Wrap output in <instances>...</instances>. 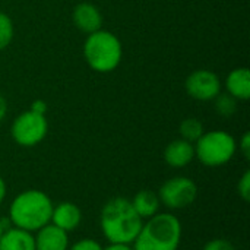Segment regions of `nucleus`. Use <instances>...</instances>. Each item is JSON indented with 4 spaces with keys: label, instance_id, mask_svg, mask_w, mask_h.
<instances>
[{
    "label": "nucleus",
    "instance_id": "nucleus-26",
    "mask_svg": "<svg viewBox=\"0 0 250 250\" xmlns=\"http://www.w3.org/2000/svg\"><path fill=\"white\" fill-rule=\"evenodd\" d=\"M6 113H7V101H6L4 97L0 94V122L4 119Z\"/></svg>",
    "mask_w": 250,
    "mask_h": 250
},
{
    "label": "nucleus",
    "instance_id": "nucleus-18",
    "mask_svg": "<svg viewBox=\"0 0 250 250\" xmlns=\"http://www.w3.org/2000/svg\"><path fill=\"white\" fill-rule=\"evenodd\" d=\"M15 35V26L12 19L4 13L0 12V50H4L9 47Z\"/></svg>",
    "mask_w": 250,
    "mask_h": 250
},
{
    "label": "nucleus",
    "instance_id": "nucleus-11",
    "mask_svg": "<svg viewBox=\"0 0 250 250\" xmlns=\"http://www.w3.org/2000/svg\"><path fill=\"white\" fill-rule=\"evenodd\" d=\"M81 220H82V212L78 205H75L73 202H60L53 207L50 223L64 230L66 233H70L79 227Z\"/></svg>",
    "mask_w": 250,
    "mask_h": 250
},
{
    "label": "nucleus",
    "instance_id": "nucleus-12",
    "mask_svg": "<svg viewBox=\"0 0 250 250\" xmlns=\"http://www.w3.org/2000/svg\"><path fill=\"white\" fill-rule=\"evenodd\" d=\"M195 158V145L185 139L170 142L164 149V161L173 168H183Z\"/></svg>",
    "mask_w": 250,
    "mask_h": 250
},
{
    "label": "nucleus",
    "instance_id": "nucleus-19",
    "mask_svg": "<svg viewBox=\"0 0 250 250\" xmlns=\"http://www.w3.org/2000/svg\"><path fill=\"white\" fill-rule=\"evenodd\" d=\"M237 192L245 202H250V170H246L240 177L237 185Z\"/></svg>",
    "mask_w": 250,
    "mask_h": 250
},
{
    "label": "nucleus",
    "instance_id": "nucleus-5",
    "mask_svg": "<svg viewBox=\"0 0 250 250\" xmlns=\"http://www.w3.org/2000/svg\"><path fill=\"white\" fill-rule=\"evenodd\" d=\"M195 158L207 167H221L230 163L237 151V142L229 132H205L195 144Z\"/></svg>",
    "mask_w": 250,
    "mask_h": 250
},
{
    "label": "nucleus",
    "instance_id": "nucleus-23",
    "mask_svg": "<svg viewBox=\"0 0 250 250\" xmlns=\"http://www.w3.org/2000/svg\"><path fill=\"white\" fill-rule=\"evenodd\" d=\"M29 110L34 111V113H38V114H44L45 116V113H47V104L42 100H35L31 104V108Z\"/></svg>",
    "mask_w": 250,
    "mask_h": 250
},
{
    "label": "nucleus",
    "instance_id": "nucleus-27",
    "mask_svg": "<svg viewBox=\"0 0 250 250\" xmlns=\"http://www.w3.org/2000/svg\"><path fill=\"white\" fill-rule=\"evenodd\" d=\"M6 190H7L6 182H4L3 177L0 176V205L3 204V201H4V198H6Z\"/></svg>",
    "mask_w": 250,
    "mask_h": 250
},
{
    "label": "nucleus",
    "instance_id": "nucleus-16",
    "mask_svg": "<svg viewBox=\"0 0 250 250\" xmlns=\"http://www.w3.org/2000/svg\"><path fill=\"white\" fill-rule=\"evenodd\" d=\"M179 132H180L182 139L195 144L205 133V127H204V123L199 119H196V117H188V119H185L180 123Z\"/></svg>",
    "mask_w": 250,
    "mask_h": 250
},
{
    "label": "nucleus",
    "instance_id": "nucleus-1",
    "mask_svg": "<svg viewBox=\"0 0 250 250\" xmlns=\"http://www.w3.org/2000/svg\"><path fill=\"white\" fill-rule=\"evenodd\" d=\"M100 226L108 243L132 245L139 234L144 220L126 198H113L101 209Z\"/></svg>",
    "mask_w": 250,
    "mask_h": 250
},
{
    "label": "nucleus",
    "instance_id": "nucleus-21",
    "mask_svg": "<svg viewBox=\"0 0 250 250\" xmlns=\"http://www.w3.org/2000/svg\"><path fill=\"white\" fill-rule=\"evenodd\" d=\"M202 250H236V248L230 240L214 239V240H209Z\"/></svg>",
    "mask_w": 250,
    "mask_h": 250
},
{
    "label": "nucleus",
    "instance_id": "nucleus-14",
    "mask_svg": "<svg viewBox=\"0 0 250 250\" xmlns=\"http://www.w3.org/2000/svg\"><path fill=\"white\" fill-rule=\"evenodd\" d=\"M0 250H35L32 233L10 227L0 237Z\"/></svg>",
    "mask_w": 250,
    "mask_h": 250
},
{
    "label": "nucleus",
    "instance_id": "nucleus-3",
    "mask_svg": "<svg viewBox=\"0 0 250 250\" xmlns=\"http://www.w3.org/2000/svg\"><path fill=\"white\" fill-rule=\"evenodd\" d=\"M180 242V220L170 212H158L144 221L132 248L133 250H179Z\"/></svg>",
    "mask_w": 250,
    "mask_h": 250
},
{
    "label": "nucleus",
    "instance_id": "nucleus-17",
    "mask_svg": "<svg viewBox=\"0 0 250 250\" xmlns=\"http://www.w3.org/2000/svg\"><path fill=\"white\" fill-rule=\"evenodd\" d=\"M212 101H214L215 111L224 119L231 117L237 111V100L229 92H220Z\"/></svg>",
    "mask_w": 250,
    "mask_h": 250
},
{
    "label": "nucleus",
    "instance_id": "nucleus-25",
    "mask_svg": "<svg viewBox=\"0 0 250 250\" xmlns=\"http://www.w3.org/2000/svg\"><path fill=\"white\" fill-rule=\"evenodd\" d=\"M10 227H13V226H12V223H10L9 218H6V220H4V218H0V237L4 234L6 230H9Z\"/></svg>",
    "mask_w": 250,
    "mask_h": 250
},
{
    "label": "nucleus",
    "instance_id": "nucleus-2",
    "mask_svg": "<svg viewBox=\"0 0 250 250\" xmlns=\"http://www.w3.org/2000/svg\"><path fill=\"white\" fill-rule=\"evenodd\" d=\"M53 202L41 190L29 189L21 192L9 207V220L13 227L35 233L51 221Z\"/></svg>",
    "mask_w": 250,
    "mask_h": 250
},
{
    "label": "nucleus",
    "instance_id": "nucleus-6",
    "mask_svg": "<svg viewBox=\"0 0 250 250\" xmlns=\"http://www.w3.org/2000/svg\"><path fill=\"white\" fill-rule=\"evenodd\" d=\"M48 132V122L44 114L34 113L31 110L21 113L12 123V139L25 148H31L44 141Z\"/></svg>",
    "mask_w": 250,
    "mask_h": 250
},
{
    "label": "nucleus",
    "instance_id": "nucleus-4",
    "mask_svg": "<svg viewBox=\"0 0 250 250\" xmlns=\"http://www.w3.org/2000/svg\"><path fill=\"white\" fill-rule=\"evenodd\" d=\"M83 57L92 70L98 73H108L117 69L122 63L123 47L113 32L98 29L86 37L83 44Z\"/></svg>",
    "mask_w": 250,
    "mask_h": 250
},
{
    "label": "nucleus",
    "instance_id": "nucleus-7",
    "mask_svg": "<svg viewBox=\"0 0 250 250\" xmlns=\"http://www.w3.org/2000/svg\"><path fill=\"white\" fill-rule=\"evenodd\" d=\"M161 205L168 209H183L192 205L198 196L196 183L185 176L171 177L164 182L158 190Z\"/></svg>",
    "mask_w": 250,
    "mask_h": 250
},
{
    "label": "nucleus",
    "instance_id": "nucleus-13",
    "mask_svg": "<svg viewBox=\"0 0 250 250\" xmlns=\"http://www.w3.org/2000/svg\"><path fill=\"white\" fill-rule=\"evenodd\" d=\"M226 89L236 100L246 101L250 98V72L248 67L233 69L226 79Z\"/></svg>",
    "mask_w": 250,
    "mask_h": 250
},
{
    "label": "nucleus",
    "instance_id": "nucleus-10",
    "mask_svg": "<svg viewBox=\"0 0 250 250\" xmlns=\"http://www.w3.org/2000/svg\"><path fill=\"white\" fill-rule=\"evenodd\" d=\"M34 236L35 250H67L69 249V233L48 223L41 227Z\"/></svg>",
    "mask_w": 250,
    "mask_h": 250
},
{
    "label": "nucleus",
    "instance_id": "nucleus-22",
    "mask_svg": "<svg viewBox=\"0 0 250 250\" xmlns=\"http://www.w3.org/2000/svg\"><path fill=\"white\" fill-rule=\"evenodd\" d=\"M239 149H240V152L243 154V157H245L246 160H249L250 158V133L249 132L243 133V136H242V139H240V142H239Z\"/></svg>",
    "mask_w": 250,
    "mask_h": 250
},
{
    "label": "nucleus",
    "instance_id": "nucleus-9",
    "mask_svg": "<svg viewBox=\"0 0 250 250\" xmlns=\"http://www.w3.org/2000/svg\"><path fill=\"white\" fill-rule=\"evenodd\" d=\"M72 19L75 26L85 32L86 35L101 29L103 26V15L100 12V9L88 1H82L79 4H76V7L73 9L72 13Z\"/></svg>",
    "mask_w": 250,
    "mask_h": 250
},
{
    "label": "nucleus",
    "instance_id": "nucleus-8",
    "mask_svg": "<svg viewBox=\"0 0 250 250\" xmlns=\"http://www.w3.org/2000/svg\"><path fill=\"white\" fill-rule=\"evenodd\" d=\"M185 88L188 95L198 101H212L221 92V81L212 70L198 69L186 78Z\"/></svg>",
    "mask_w": 250,
    "mask_h": 250
},
{
    "label": "nucleus",
    "instance_id": "nucleus-15",
    "mask_svg": "<svg viewBox=\"0 0 250 250\" xmlns=\"http://www.w3.org/2000/svg\"><path fill=\"white\" fill-rule=\"evenodd\" d=\"M130 202H132V207L136 211V214L144 221L157 215L160 212V207H161L158 195L154 190H148V189L139 190Z\"/></svg>",
    "mask_w": 250,
    "mask_h": 250
},
{
    "label": "nucleus",
    "instance_id": "nucleus-24",
    "mask_svg": "<svg viewBox=\"0 0 250 250\" xmlns=\"http://www.w3.org/2000/svg\"><path fill=\"white\" fill-rule=\"evenodd\" d=\"M103 250H133L132 245H122V243H108L107 248Z\"/></svg>",
    "mask_w": 250,
    "mask_h": 250
},
{
    "label": "nucleus",
    "instance_id": "nucleus-20",
    "mask_svg": "<svg viewBox=\"0 0 250 250\" xmlns=\"http://www.w3.org/2000/svg\"><path fill=\"white\" fill-rule=\"evenodd\" d=\"M104 248L94 239H81L67 250H103Z\"/></svg>",
    "mask_w": 250,
    "mask_h": 250
}]
</instances>
